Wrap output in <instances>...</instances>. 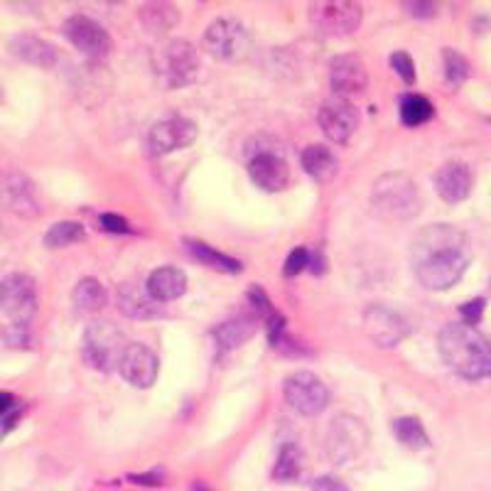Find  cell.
Masks as SVG:
<instances>
[{"label":"cell","mask_w":491,"mask_h":491,"mask_svg":"<svg viewBox=\"0 0 491 491\" xmlns=\"http://www.w3.org/2000/svg\"><path fill=\"white\" fill-rule=\"evenodd\" d=\"M470 238L452 224H430L413 238L410 263L417 283L427 290H449L467 273Z\"/></svg>","instance_id":"cell-1"},{"label":"cell","mask_w":491,"mask_h":491,"mask_svg":"<svg viewBox=\"0 0 491 491\" xmlns=\"http://www.w3.org/2000/svg\"><path fill=\"white\" fill-rule=\"evenodd\" d=\"M438 349L445 363L462 378L479 381L491 376V342L472 324H448L440 331Z\"/></svg>","instance_id":"cell-2"},{"label":"cell","mask_w":491,"mask_h":491,"mask_svg":"<svg viewBox=\"0 0 491 491\" xmlns=\"http://www.w3.org/2000/svg\"><path fill=\"white\" fill-rule=\"evenodd\" d=\"M371 204L384 219L391 222H406L420 212V194L416 182L403 172H388L374 182Z\"/></svg>","instance_id":"cell-3"},{"label":"cell","mask_w":491,"mask_h":491,"mask_svg":"<svg viewBox=\"0 0 491 491\" xmlns=\"http://www.w3.org/2000/svg\"><path fill=\"white\" fill-rule=\"evenodd\" d=\"M152 69L162 84L182 89L199 74V52L187 40H168L152 52Z\"/></svg>","instance_id":"cell-4"},{"label":"cell","mask_w":491,"mask_h":491,"mask_svg":"<svg viewBox=\"0 0 491 491\" xmlns=\"http://www.w3.org/2000/svg\"><path fill=\"white\" fill-rule=\"evenodd\" d=\"M126 347L129 342L123 331L111 322H91L84 330V349H82L84 362L97 371H104V374L118 371V363H121Z\"/></svg>","instance_id":"cell-5"},{"label":"cell","mask_w":491,"mask_h":491,"mask_svg":"<svg viewBox=\"0 0 491 491\" xmlns=\"http://www.w3.org/2000/svg\"><path fill=\"white\" fill-rule=\"evenodd\" d=\"M308 18H310V25L317 35L347 37V35L359 30L363 11L362 5L349 3V0H324V3H312Z\"/></svg>","instance_id":"cell-6"},{"label":"cell","mask_w":491,"mask_h":491,"mask_svg":"<svg viewBox=\"0 0 491 491\" xmlns=\"http://www.w3.org/2000/svg\"><path fill=\"white\" fill-rule=\"evenodd\" d=\"M366 442H369V430L363 425V420L347 413L334 417L324 435V449L334 464H349L366 449Z\"/></svg>","instance_id":"cell-7"},{"label":"cell","mask_w":491,"mask_h":491,"mask_svg":"<svg viewBox=\"0 0 491 491\" xmlns=\"http://www.w3.org/2000/svg\"><path fill=\"white\" fill-rule=\"evenodd\" d=\"M0 310L12 327H27L37 312V285L27 273H11L0 280Z\"/></svg>","instance_id":"cell-8"},{"label":"cell","mask_w":491,"mask_h":491,"mask_svg":"<svg viewBox=\"0 0 491 491\" xmlns=\"http://www.w3.org/2000/svg\"><path fill=\"white\" fill-rule=\"evenodd\" d=\"M283 395L292 410L300 416L315 417L330 403V388L324 386L320 376L312 371H295L285 378L283 384Z\"/></svg>","instance_id":"cell-9"},{"label":"cell","mask_w":491,"mask_h":491,"mask_svg":"<svg viewBox=\"0 0 491 491\" xmlns=\"http://www.w3.org/2000/svg\"><path fill=\"white\" fill-rule=\"evenodd\" d=\"M202 50L214 59L231 62L244 57L248 50V33L234 18H219L214 20L202 37Z\"/></svg>","instance_id":"cell-10"},{"label":"cell","mask_w":491,"mask_h":491,"mask_svg":"<svg viewBox=\"0 0 491 491\" xmlns=\"http://www.w3.org/2000/svg\"><path fill=\"white\" fill-rule=\"evenodd\" d=\"M362 322L366 337L381 349H394L408 337L406 317L386 305H369L363 310Z\"/></svg>","instance_id":"cell-11"},{"label":"cell","mask_w":491,"mask_h":491,"mask_svg":"<svg viewBox=\"0 0 491 491\" xmlns=\"http://www.w3.org/2000/svg\"><path fill=\"white\" fill-rule=\"evenodd\" d=\"M62 33L79 52L86 54V57H94V59H104L113 50V40H111L108 30H104V25H98L97 20H91L86 15L66 18L65 25H62Z\"/></svg>","instance_id":"cell-12"},{"label":"cell","mask_w":491,"mask_h":491,"mask_svg":"<svg viewBox=\"0 0 491 491\" xmlns=\"http://www.w3.org/2000/svg\"><path fill=\"white\" fill-rule=\"evenodd\" d=\"M199 136L197 123L184 116H172L158 121L148 133V148L152 155H168L192 145Z\"/></svg>","instance_id":"cell-13"},{"label":"cell","mask_w":491,"mask_h":491,"mask_svg":"<svg viewBox=\"0 0 491 491\" xmlns=\"http://www.w3.org/2000/svg\"><path fill=\"white\" fill-rule=\"evenodd\" d=\"M317 121H320V129L324 130V136L337 143V145H344L349 143L356 129H359V113L356 108L347 101V98H330L320 106V113H317Z\"/></svg>","instance_id":"cell-14"},{"label":"cell","mask_w":491,"mask_h":491,"mask_svg":"<svg viewBox=\"0 0 491 491\" xmlns=\"http://www.w3.org/2000/svg\"><path fill=\"white\" fill-rule=\"evenodd\" d=\"M118 371L121 376L136 388H150L158 378L160 371V362H158V354L152 352L150 347L138 342H129L126 352L121 356L118 363Z\"/></svg>","instance_id":"cell-15"},{"label":"cell","mask_w":491,"mask_h":491,"mask_svg":"<svg viewBox=\"0 0 491 491\" xmlns=\"http://www.w3.org/2000/svg\"><path fill=\"white\" fill-rule=\"evenodd\" d=\"M330 84L339 98L359 97L369 86V72L362 57L356 54H339L330 65Z\"/></svg>","instance_id":"cell-16"},{"label":"cell","mask_w":491,"mask_h":491,"mask_svg":"<svg viewBox=\"0 0 491 491\" xmlns=\"http://www.w3.org/2000/svg\"><path fill=\"white\" fill-rule=\"evenodd\" d=\"M0 199L8 204V209L22 216H37L40 214V199L35 192L33 182L18 172L0 175Z\"/></svg>","instance_id":"cell-17"},{"label":"cell","mask_w":491,"mask_h":491,"mask_svg":"<svg viewBox=\"0 0 491 491\" xmlns=\"http://www.w3.org/2000/svg\"><path fill=\"white\" fill-rule=\"evenodd\" d=\"M248 175H251L253 184L261 187L263 192H280V190L288 187L290 182L288 162L283 160L280 155H273V152H261L248 162Z\"/></svg>","instance_id":"cell-18"},{"label":"cell","mask_w":491,"mask_h":491,"mask_svg":"<svg viewBox=\"0 0 491 491\" xmlns=\"http://www.w3.org/2000/svg\"><path fill=\"white\" fill-rule=\"evenodd\" d=\"M435 190L438 194L449 204L464 202L472 192V184H474V177H472V170L464 165V162H445L438 172H435Z\"/></svg>","instance_id":"cell-19"},{"label":"cell","mask_w":491,"mask_h":491,"mask_svg":"<svg viewBox=\"0 0 491 491\" xmlns=\"http://www.w3.org/2000/svg\"><path fill=\"white\" fill-rule=\"evenodd\" d=\"M11 50L15 57H20L22 62L40 66V69H52V66L57 65V59H59L57 47H54L52 43H47L43 37L30 33L15 35L11 40Z\"/></svg>","instance_id":"cell-20"},{"label":"cell","mask_w":491,"mask_h":491,"mask_svg":"<svg viewBox=\"0 0 491 491\" xmlns=\"http://www.w3.org/2000/svg\"><path fill=\"white\" fill-rule=\"evenodd\" d=\"M145 288L155 302H172L187 292V276L175 266L155 268L145 280Z\"/></svg>","instance_id":"cell-21"},{"label":"cell","mask_w":491,"mask_h":491,"mask_svg":"<svg viewBox=\"0 0 491 491\" xmlns=\"http://www.w3.org/2000/svg\"><path fill=\"white\" fill-rule=\"evenodd\" d=\"M302 168L310 175L312 180L327 184L334 180V175L339 170V162L334 158V152L324 145H308L302 150Z\"/></svg>","instance_id":"cell-22"},{"label":"cell","mask_w":491,"mask_h":491,"mask_svg":"<svg viewBox=\"0 0 491 491\" xmlns=\"http://www.w3.org/2000/svg\"><path fill=\"white\" fill-rule=\"evenodd\" d=\"M258 331V320L253 317H234V320L224 322L222 327H216L214 331V337H216V344H219V349H238V347H244L253 334Z\"/></svg>","instance_id":"cell-23"},{"label":"cell","mask_w":491,"mask_h":491,"mask_svg":"<svg viewBox=\"0 0 491 491\" xmlns=\"http://www.w3.org/2000/svg\"><path fill=\"white\" fill-rule=\"evenodd\" d=\"M138 18L148 33L162 35L177 25L180 12H177V8L170 5V3H148V5H143V8H140Z\"/></svg>","instance_id":"cell-24"},{"label":"cell","mask_w":491,"mask_h":491,"mask_svg":"<svg viewBox=\"0 0 491 491\" xmlns=\"http://www.w3.org/2000/svg\"><path fill=\"white\" fill-rule=\"evenodd\" d=\"M121 312H126L129 317L136 320H145V317H155L158 315V305L150 298L148 288L140 290L138 285H126L121 288V298H118Z\"/></svg>","instance_id":"cell-25"},{"label":"cell","mask_w":491,"mask_h":491,"mask_svg":"<svg viewBox=\"0 0 491 491\" xmlns=\"http://www.w3.org/2000/svg\"><path fill=\"white\" fill-rule=\"evenodd\" d=\"M72 300H74L76 310L79 312H98L106 305L108 295L106 288H104L97 278H82L74 285Z\"/></svg>","instance_id":"cell-26"},{"label":"cell","mask_w":491,"mask_h":491,"mask_svg":"<svg viewBox=\"0 0 491 491\" xmlns=\"http://www.w3.org/2000/svg\"><path fill=\"white\" fill-rule=\"evenodd\" d=\"M187 248H190V253H192L197 261H202L204 266L214 268V270H226V273H238L241 270V261H236V258L226 256L222 251H216L209 244H202V241H187Z\"/></svg>","instance_id":"cell-27"},{"label":"cell","mask_w":491,"mask_h":491,"mask_svg":"<svg viewBox=\"0 0 491 491\" xmlns=\"http://www.w3.org/2000/svg\"><path fill=\"white\" fill-rule=\"evenodd\" d=\"M394 433L398 442H403L410 449H423L430 445L423 423L416 416H403L394 420Z\"/></svg>","instance_id":"cell-28"},{"label":"cell","mask_w":491,"mask_h":491,"mask_svg":"<svg viewBox=\"0 0 491 491\" xmlns=\"http://www.w3.org/2000/svg\"><path fill=\"white\" fill-rule=\"evenodd\" d=\"M86 231L79 222H57L50 226V231L44 234V246L47 248H65V246L79 244L84 241Z\"/></svg>","instance_id":"cell-29"},{"label":"cell","mask_w":491,"mask_h":491,"mask_svg":"<svg viewBox=\"0 0 491 491\" xmlns=\"http://www.w3.org/2000/svg\"><path fill=\"white\" fill-rule=\"evenodd\" d=\"M435 113V108L433 104L427 101L425 97H417V94H410V97L403 98V104H401V121L410 126V129H417V126H423L427 123L430 118Z\"/></svg>","instance_id":"cell-30"},{"label":"cell","mask_w":491,"mask_h":491,"mask_svg":"<svg viewBox=\"0 0 491 491\" xmlns=\"http://www.w3.org/2000/svg\"><path fill=\"white\" fill-rule=\"evenodd\" d=\"M300 474V452L298 448L288 442L285 448L280 449L276 470H273V479L276 481H295Z\"/></svg>","instance_id":"cell-31"},{"label":"cell","mask_w":491,"mask_h":491,"mask_svg":"<svg viewBox=\"0 0 491 491\" xmlns=\"http://www.w3.org/2000/svg\"><path fill=\"white\" fill-rule=\"evenodd\" d=\"M442 59H445V76H448V82L452 86H459L467 76H470V62L462 57L455 50H445L442 52Z\"/></svg>","instance_id":"cell-32"},{"label":"cell","mask_w":491,"mask_h":491,"mask_svg":"<svg viewBox=\"0 0 491 491\" xmlns=\"http://www.w3.org/2000/svg\"><path fill=\"white\" fill-rule=\"evenodd\" d=\"M391 66H394L395 74L401 76V79H403L408 86L416 84V65H413L410 54L408 52L391 54Z\"/></svg>","instance_id":"cell-33"},{"label":"cell","mask_w":491,"mask_h":491,"mask_svg":"<svg viewBox=\"0 0 491 491\" xmlns=\"http://www.w3.org/2000/svg\"><path fill=\"white\" fill-rule=\"evenodd\" d=\"M308 266H310V251H308V248H295L288 256V261H285L283 273H285L288 278H292V276H300Z\"/></svg>","instance_id":"cell-34"},{"label":"cell","mask_w":491,"mask_h":491,"mask_svg":"<svg viewBox=\"0 0 491 491\" xmlns=\"http://www.w3.org/2000/svg\"><path fill=\"white\" fill-rule=\"evenodd\" d=\"M98 222H101V229H104V231H113V234L129 231V222H126L123 216H118V214H104Z\"/></svg>","instance_id":"cell-35"},{"label":"cell","mask_w":491,"mask_h":491,"mask_svg":"<svg viewBox=\"0 0 491 491\" xmlns=\"http://www.w3.org/2000/svg\"><path fill=\"white\" fill-rule=\"evenodd\" d=\"M484 300H472V302H467V305H462V317L467 320V324H477L481 317V312H484Z\"/></svg>","instance_id":"cell-36"},{"label":"cell","mask_w":491,"mask_h":491,"mask_svg":"<svg viewBox=\"0 0 491 491\" xmlns=\"http://www.w3.org/2000/svg\"><path fill=\"white\" fill-rule=\"evenodd\" d=\"M312 491H349L342 481L334 479V477H320V479L312 481Z\"/></svg>","instance_id":"cell-37"},{"label":"cell","mask_w":491,"mask_h":491,"mask_svg":"<svg viewBox=\"0 0 491 491\" xmlns=\"http://www.w3.org/2000/svg\"><path fill=\"white\" fill-rule=\"evenodd\" d=\"M406 8H410V12H413L416 18H430V15H435V5H433V3H406Z\"/></svg>","instance_id":"cell-38"},{"label":"cell","mask_w":491,"mask_h":491,"mask_svg":"<svg viewBox=\"0 0 491 491\" xmlns=\"http://www.w3.org/2000/svg\"><path fill=\"white\" fill-rule=\"evenodd\" d=\"M12 408H15V398L8 391H0V420L12 413Z\"/></svg>","instance_id":"cell-39"},{"label":"cell","mask_w":491,"mask_h":491,"mask_svg":"<svg viewBox=\"0 0 491 491\" xmlns=\"http://www.w3.org/2000/svg\"><path fill=\"white\" fill-rule=\"evenodd\" d=\"M133 484H160V474H133Z\"/></svg>","instance_id":"cell-40"}]
</instances>
